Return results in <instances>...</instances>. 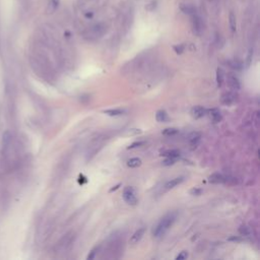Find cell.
Masks as SVG:
<instances>
[{
  "mask_svg": "<svg viewBox=\"0 0 260 260\" xmlns=\"http://www.w3.org/2000/svg\"><path fill=\"white\" fill-rule=\"evenodd\" d=\"M203 22L201 18L196 13L192 15V30L195 35L200 36L203 32Z\"/></svg>",
  "mask_w": 260,
  "mask_h": 260,
  "instance_id": "obj_3",
  "label": "cell"
},
{
  "mask_svg": "<svg viewBox=\"0 0 260 260\" xmlns=\"http://www.w3.org/2000/svg\"><path fill=\"white\" fill-rule=\"evenodd\" d=\"M239 232H240V233H241L242 235H244V236L249 235V233H250L247 227H241V228H240V229H239Z\"/></svg>",
  "mask_w": 260,
  "mask_h": 260,
  "instance_id": "obj_28",
  "label": "cell"
},
{
  "mask_svg": "<svg viewBox=\"0 0 260 260\" xmlns=\"http://www.w3.org/2000/svg\"><path fill=\"white\" fill-rule=\"evenodd\" d=\"M98 251H99V247H95L93 248V249L89 252V254L88 255V257H87V259L88 260H89V259H93L96 257V255H97V253H98Z\"/></svg>",
  "mask_w": 260,
  "mask_h": 260,
  "instance_id": "obj_24",
  "label": "cell"
},
{
  "mask_svg": "<svg viewBox=\"0 0 260 260\" xmlns=\"http://www.w3.org/2000/svg\"><path fill=\"white\" fill-rule=\"evenodd\" d=\"M156 119L158 122H166L169 120L168 118V114H167L165 111H162V110H160V111H158L156 114Z\"/></svg>",
  "mask_w": 260,
  "mask_h": 260,
  "instance_id": "obj_14",
  "label": "cell"
},
{
  "mask_svg": "<svg viewBox=\"0 0 260 260\" xmlns=\"http://www.w3.org/2000/svg\"><path fill=\"white\" fill-rule=\"evenodd\" d=\"M229 22H230V28L232 32H236V16L233 12H231L229 16Z\"/></svg>",
  "mask_w": 260,
  "mask_h": 260,
  "instance_id": "obj_19",
  "label": "cell"
},
{
  "mask_svg": "<svg viewBox=\"0 0 260 260\" xmlns=\"http://www.w3.org/2000/svg\"><path fill=\"white\" fill-rule=\"evenodd\" d=\"M105 32H106V28L102 23H99L91 28L89 35H91V37H93L95 39H97V38H100L101 36H103L105 34Z\"/></svg>",
  "mask_w": 260,
  "mask_h": 260,
  "instance_id": "obj_5",
  "label": "cell"
},
{
  "mask_svg": "<svg viewBox=\"0 0 260 260\" xmlns=\"http://www.w3.org/2000/svg\"><path fill=\"white\" fill-rule=\"evenodd\" d=\"M178 132H179V130L177 128H166L164 131H162V134H164V135L171 136V135H175V134H177Z\"/></svg>",
  "mask_w": 260,
  "mask_h": 260,
  "instance_id": "obj_21",
  "label": "cell"
},
{
  "mask_svg": "<svg viewBox=\"0 0 260 260\" xmlns=\"http://www.w3.org/2000/svg\"><path fill=\"white\" fill-rule=\"evenodd\" d=\"M236 100H237V95H236L235 92H225L223 95L222 96L221 98V102L222 104H225V105H232V104H234Z\"/></svg>",
  "mask_w": 260,
  "mask_h": 260,
  "instance_id": "obj_6",
  "label": "cell"
},
{
  "mask_svg": "<svg viewBox=\"0 0 260 260\" xmlns=\"http://www.w3.org/2000/svg\"><path fill=\"white\" fill-rule=\"evenodd\" d=\"M200 137H201V135H200V133H198V132H193V133H191L190 135H189V137H188V140H189V142L192 145H196L197 143H198V141L200 140Z\"/></svg>",
  "mask_w": 260,
  "mask_h": 260,
  "instance_id": "obj_12",
  "label": "cell"
},
{
  "mask_svg": "<svg viewBox=\"0 0 260 260\" xmlns=\"http://www.w3.org/2000/svg\"><path fill=\"white\" fill-rule=\"evenodd\" d=\"M141 165V160L138 158H132L127 161V166L129 168H136Z\"/></svg>",
  "mask_w": 260,
  "mask_h": 260,
  "instance_id": "obj_16",
  "label": "cell"
},
{
  "mask_svg": "<svg viewBox=\"0 0 260 260\" xmlns=\"http://www.w3.org/2000/svg\"><path fill=\"white\" fill-rule=\"evenodd\" d=\"M145 233V229L144 228H141V229H138L135 233H134L131 238H130V243L131 244H136L141 240V238L143 237V235Z\"/></svg>",
  "mask_w": 260,
  "mask_h": 260,
  "instance_id": "obj_8",
  "label": "cell"
},
{
  "mask_svg": "<svg viewBox=\"0 0 260 260\" xmlns=\"http://www.w3.org/2000/svg\"><path fill=\"white\" fill-rule=\"evenodd\" d=\"M84 15H85V18H92V15H93V13H92V12H89V13L88 12V13H85Z\"/></svg>",
  "mask_w": 260,
  "mask_h": 260,
  "instance_id": "obj_31",
  "label": "cell"
},
{
  "mask_svg": "<svg viewBox=\"0 0 260 260\" xmlns=\"http://www.w3.org/2000/svg\"><path fill=\"white\" fill-rule=\"evenodd\" d=\"M187 257H188V253H187L186 251H182L180 254H179L177 257H176V259L177 260H184V259H186Z\"/></svg>",
  "mask_w": 260,
  "mask_h": 260,
  "instance_id": "obj_26",
  "label": "cell"
},
{
  "mask_svg": "<svg viewBox=\"0 0 260 260\" xmlns=\"http://www.w3.org/2000/svg\"><path fill=\"white\" fill-rule=\"evenodd\" d=\"M208 180L210 183H213V184H219V183H229L232 179L221 173H213L209 176Z\"/></svg>",
  "mask_w": 260,
  "mask_h": 260,
  "instance_id": "obj_4",
  "label": "cell"
},
{
  "mask_svg": "<svg viewBox=\"0 0 260 260\" xmlns=\"http://www.w3.org/2000/svg\"><path fill=\"white\" fill-rule=\"evenodd\" d=\"M183 181H184V177H177L175 179H172V180H170L169 182H167V184L165 185V188L167 190L173 189L174 187H176L177 185L181 184Z\"/></svg>",
  "mask_w": 260,
  "mask_h": 260,
  "instance_id": "obj_9",
  "label": "cell"
},
{
  "mask_svg": "<svg viewBox=\"0 0 260 260\" xmlns=\"http://www.w3.org/2000/svg\"><path fill=\"white\" fill-rule=\"evenodd\" d=\"M27 1H28V0H19V2L22 3V4H27Z\"/></svg>",
  "mask_w": 260,
  "mask_h": 260,
  "instance_id": "obj_33",
  "label": "cell"
},
{
  "mask_svg": "<svg viewBox=\"0 0 260 260\" xmlns=\"http://www.w3.org/2000/svg\"><path fill=\"white\" fill-rule=\"evenodd\" d=\"M176 162V158H167L166 160L162 162V166H172Z\"/></svg>",
  "mask_w": 260,
  "mask_h": 260,
  "instance_id": "obj_23",
  "label": "cell"
},
{
  "mask_svg": "<svg viewBox=\"0 0 260 260\" xmlns=\"http://www.w3.org/2000/svg\"><path fill=\"white\" fill-rule=\"evenodd\" d=\"M123 198L124 200L130 205H135L137 203V198L135 195V190L133 187H126L123 191Z\"/></svg>",
  "mask_w": 260,
  "mask_h": 260,
  "instance_id": "obj_2",
  "label": "cell"
},
{
  "mask_svg": "<svg viewBox=\"0 0 260 260\" xmlns=\"http://www.w3.org/2000/svg\"><path fill=\"white\" fill-rule=\"evenodd\" d=\"M210 113V116L211 118H212V120L213 122H215V123H218V122H219L222 120V114H221V111H219L218 109L217 108H213V109H211L208 111Z\"/></svg>",
  "mask_w": 260,
  "mask_h": 260,
  "instance_id": "obj_11",
  "label": "cell"
},
{
  "mask_svg": "<svg viewBox=\"0 0 260 260\" xmlns=\"http://www.w3.org/2000/svg\"><path fill=\"white\" fill-rule=\"evenodd\" d=\"M217 81H218V87H221L222 81H223V71L221 68H218V70H217Z\"/></svg>",
  "mask_w": 260,
  "mask_h": 260,
  "instance_id": "obj_20",
  "label": "cell"
},
{
  "mask_svg": "<svg viewBox=\"0 0 260 260\" xmlns=\"http://www.w3.org/2000/svg\"><path fill=\"white\" fill-rule=\"evenodd\" d=\"M177 214L175 212H170L168 214H166L164 218H162L160 222L157 223V226L153 228L152 230V234L154 237H162V236H164L167 231H168L171 226L173 225L175 219H176Z\"/></svg>",
  "mask_w": 260,
  "mask_h": 260,
  "instance_id": "obj_1",
  "label": "cell"
},
{
  "mask_svg": "<svg viewBox=\"0 0 260 260\" xmlns=\"http://www.w3.org/2000/svg\"><path fill=\"white\" fill-rule=\"evenodd\" d=\"M201 193H202V190L199 189V188H193V189L190 190L191 195H196V196H198V195H200Z\"/></svg>",
  "mask_w": 260,
  "mask_h": 260,
  "instance_id": "obj_27",
  "label": "cell"
},
{
  "mask_svg": "<svg viewBox=\"0 0 260 260\" xmlns=\"http://www.w3.org/2000/svg\"><path fill=\"white\" fill-rule=\"evenodd\" d=\"M229 240H230V241H241V239L237 238V237H232V238H230Z\"/></svg>",
  "mask_w": 260,
  "mask_h": 260,
  "instance_id": "obj_32",
  "label": "cell"
},
{
  "mask_svg": "<svg viewBox=\"0 0 260 260\" xmlns=\"http://www.w3.org/2000/svg\"><path fill=\"white\" fill-rule=\"evenodd\" d=\"M206 112L207 110L205 108L201 107V106H196V107H194L191 110V114H192V116L195 119H199V118L204 117L206 115Z\"/></svg>",
  "mask_w": 260,
  "mask_h": 260,
  "instance_id": "obj_7",
  "label": "cell"
},
{
  "mask_svg": "<svg viewBox=\"0 0 260 260\" xmlns=\"http://www.w3.org/2000/svg\"><path fill=\"white\" fill-rule=\"evenodd\" d=\"M121 186V184H118V185H116V186H114L113 188H111L110 189V192H113V191H116L118 188H119V187Z\"/></svg>",
  "mask_w": 260,
  "mask_h": 260,
  "instance_id": "obj_30",
  "label": "cell"
},
{
  "mask_svg": "<svg viewBox=\"0 0 260 260\" xmlns=\"http://www.w3.org/2000/svg\"><path fill=\"white\" fill-rule=\"evenodd\" d=\"M182 11L184 12L186 14H190V15H193L196 13V8L192 5H189V4H185V5H183L181 7Z\"/></svg>",
  "mask_w": 260,
  "mask_h": 260,
  "instance_id": "obj_13",
  "label": "cell"
},
{
  "mask_svg": "<svg viewBox=\"0 0 260 260\" xmlns=\"http://www.w3.org/2000/svg\"><path fill=\"white\" fill-rule=\"evenodd\" d=\"M58 5H59V0H51L48 5V9H47L48 13H53L57 9Z\"/></svg>",
  "mask_w": 260,
  "mask_h": 260,
  "instance_id": "obj_17",
  "label": "cell"
},
{
  "mask_svg": "<svg viewBox=\"0 0 260 260\" xmlns=\"http://www.w3.org/2000/svg\"><path fill=\"white\" fill-rule=\"evenodd\" d=\"M144 142L143 141H137V142H134V143H132L131 145H129L128 146V148H137V146H140L143 144Z\"/></svg>",
  "mask_w": 260,
  "mask_h": 260,
  "instance_id": "obj_29",
  "label": "cell"
},
{
  "mask_svg": "<svg viewBox=\"0 0 260 260\" xmlns=\"http://www.w3.org/2000/svg\"><path fill=\"white\" fill-rule=\"evenodd\" d=\"M161 156L166 158H177L180 157V150L178 149H166L161 152Z\"/></svg>",
  "mask_w": 260,
  "mask_h": 260,
  "instance_id": "obj_10",
  "label": "cell"
},
{
  "mask_svg": "<svg viewBox=\"0 0 260 260\" xmlns=\"http://www.w3.org/2000/svg\"><path fill=\"white\" fill-rule=\"evenodd\" d=\"M228 82H229V85L233 89H239L240 88V82H239L238 78L236 76H230Z\"/></svg>",
  "mask_w": 260,
  "mask_h": 260,
  "instance_id": "obj_15",
  "label": "cell"
},
{
  "mask_svg": "<svg viewBox=\"0 0 260 260\" xmlns=\"http://www.w3.org/2000/svg\"><path fill=\"white\" fill-rule=\"evenodd\" d=\"M229 64H230V66L232 68H234V69H241L242 68V63L239 62V61H236V60L230 61Z\"/></svg>",
  "mask_w": 260,
  "mask_h": 260,
  "instance_id": "obj_22",
  "label": "cell"
},
{
  "mask_svg": "<svg viewBox=\"0 0 260 260\" xmlns=\"http://www.w3.org/2000/svg\"><path fill=\"white\" fill-rule=\"evenodd\" d=\"M184 49H185L184 45H177V46L174 47V50L176 51L177 54H182L183 51H184Z\"/></svg>",
  "mask_w": 260,
  "mask_h": 260,
  "instance_id": "obj_25",
  "label": "cell"
},
{
  "mask_svg": "<svg viewBox=\"0 0 260 260\" xmlns=\"http://www.w3.org/2000/svg\"><path fill=\"white\" fill-rule=\"evenodd\" d=\"M104 113L107 114L109 116H119V115H122V114L124 113V111L123 110L115 109V110H106Z\"/></svg>",
  "mask_w": 260,
  "mask_h": 260,
  "instance_id": "obj_18",
  "label": "cell"
}]
</instances>
